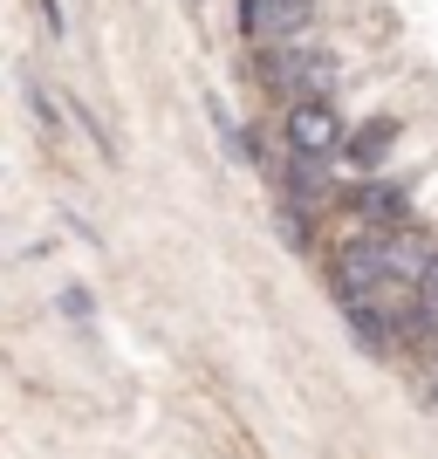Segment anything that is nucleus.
Returning <instances> with one entry per match:
<instances>
[{
    "label": "nucleus",
    "instance_id": "423d86ee",
    "mask_svg": "<svg viewBox=\"0 0 438 459\" xmlns=\"http://www.w3.org/2000/svg\"><path fill=\"white\" fill-rule=\"evenodd\" d=\"M418 288H425V295L438 302V254H432V268H425V281H418Z\"/></svg>",
    "mask_w": 438,
    "mask_h": 459
},
{
    "label": "nucleus",
    "instance_id": "20e7f679",
    "mask_svg": "<svg viewBox=\"0 0 438 459\" xmlns=\"http://www.w3.org/2000/svg\"><path fill=\"white\" fill-rule=\"evenodd\" d=\"M349 212H356L363 227H398L404 220V192L398 186H356L349 192Z\"/></svg>",
    "mask_w": 438,
    "mask_h": 459
},
{
    "label": "nucleus",
    "instance_id": "f03ea898",
    "mask_svg": "<svg viewBox=\"0 0 438 459\" xmlns=\"http://www.w3.org/2000/svg\"><path fill=\"white\" fill-rule=\"evenodd\" d=\"M274 69H281V82L295 90V103H308V96H329V90H336V62L315 56V48H302V56H281Z\"/></svg>",
    "mask_w": 438,
    "mask_h": 459
},
{
    "label": "nucleus",
    "instance_id": "0eeeda50",
    "mask_svg": "<svg viewBox=\"0 0 438 459\" xmlns=\"http://www.w3.org/2000/svg\"><path fill=\"white\" fill-rule=\"evenodd\" d=\"M425 391H432V404H438V364H432V384H425Z\"/></svg>",
    "mask_w": 438,
    "mask_h": 459
},
{
    "label": "nucleus",
    "instance_id": "f257e3e1",
    "mask_svg": "<svg viewBox=\"0 0 438 459\" xmlns=\"http://www.w3.org/2000/svg\"><path fill=\"white\" fill-rule=\"evenodd\" d=\"M288 144H295L302 158L343 152L349 137H343V117H336V103H329V96H308V103H295V110H288Z\"/></svg>",
    "mask_w": 438,
    "mask_h": 459
},
{
    "label": "nucleus",
    "instance_id": "7ed1b4c3",
    "mask_svg": "<svg viewBox=\"0 0 438 459\" xmlns=\"http://www.w3.org/2000/svg\"><path fill=\"white\" fill-rule=\"evenodd\" d=\"M391 144H398V124H391V117H370V124H356V131H349L343 158L356 165V172H377L383 158H391Z\"/></svg>",
    "mask_w": 438,
    "mask_h": 459
},
{
    "label": "nucleus",
    "instance_id": "39448f33",
    "mask_svg": "<svg viewBox=\"0 0 438 459\" xmlns=\"http://www.w3.org/2000/svg\"><path fill=\"white\" fill-rule=\"evenodd\" d=\"M315 0H247V28H274V35H295L308 28Z\"/></svg>",
    "mask_w": 438,
    "mask_h": 459
},
{
    "label": "nucleus",
    "instance_id": "6e6552de",
    "mask_svg": "<svg viewBox=\"0 0 438 459\" xmlns=\"http://www.w3.org/2000/svg\"><path fill=\"white\" fill-rule=\"evenodd\" d=\"M432 336H438V329H432Z\"/></svg>",
    "mask_w": 438,
    "mask_h": 459
}]
</instances>
